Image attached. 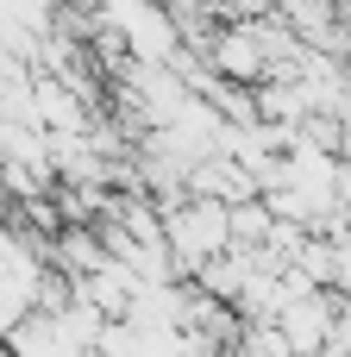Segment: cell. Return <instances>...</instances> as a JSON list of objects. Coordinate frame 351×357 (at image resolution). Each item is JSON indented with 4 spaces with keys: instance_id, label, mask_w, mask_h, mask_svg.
Returning <instances> with one entry per match:
<instances>
[{
    "instance_id": "cell-1",
    "label": "cell",
    "mask_w": 351,
    "mask_h": 357,
    "mask_svg": "<svg viewBox=\"0 0 351 357\" xmlns=\"http://www.w3.org/2000/svg\"><path fill=\"white\" fill-rule=\"evenodd\" d=\"M188 226H226V213H214V207H207V213H201V220H188ZM220 238H226V232H182V245H188V251H207V245H220Z\"/></svg>"
}]
</instances>
